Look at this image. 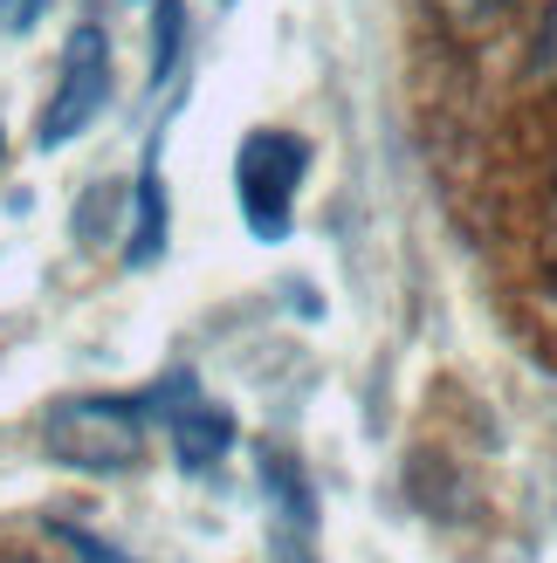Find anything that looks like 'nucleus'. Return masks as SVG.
<instances>
[{
  "mask_svg": "<svg viewBox=\"0 0 557 563\" xmlns=\"http://www.w3.org/2000/svg\"><path fill=\"white\" fill-rule=\"evenodd\" d=\"M145 399H110V391H83V399H55L42 412V446L48 461L76 474H124L145 461Z\"/></svg>",
  "mask_w": 557,
  "mask_h": 563,
  "instance_id": "f257e3e1",
  "label": "nucleus"
},
{
  "mask_svg": "<svg viewBox=\"0 0 557 563\" xmlns=\"http://www.w3.org/2000/svg\"><path fill=\"white\" fill-rule=\"evenodd\" d=\"M310 179V145L283 124H262L241 137L234 152V200H241V228L255 241H290L296 228V192Z\"/></svg>",
  "mask_w": 557,
  "mask_h": 563,
  "instance_id": "f03ea898",
  "label": "nucleus"
},
{
  "mask_svg": "<svg viewBox=\"0 0 557 563\" xmlns=\"http://www.w3.org/2000/svg\"><path fill=\"white\" fill-rule=\"evenodd\" d=\"M103 103H110V42H103L97 21H83V27H69V48H63V69H55L48 110L35 124V145L42 152L76 145V137L103 118Z\"/></svg>",
  "mask_w": 557,
  "mask_h": 563,
  "instance_id": "7ed1b4c3",
  "label": "nucleus"
},
{
  "mask_svg": "<svg viewBox=\"0 0 557 563\" xmlns=\"http://www.w3.org/2000/svg\"><path fill=\"white\" fill-rule=\"evenodd\" d=\"M145 412L165 427L173 461L186 474H207V467H220V461L234 454V412H220L207 391H200V378H193V372H165L145 391Z\"/></svg>",
  "mask_w": 557,
  "mask_h": 563,
  "instance_id": "20e7f679",
  "label": "nucleus"
},
{
  "mask_svg": "<svg viewBox=\"0 0 557 563\" xmlns=\"http://www.w3.org/2000/svg\"><path fill=\"white\" fill-rule=\"evenodd\" d=\"M262 501H269V556L275 563H324L317 556V495L296 454H262Z\"/></svg>",
  "mask_w": 557,
  "mask_h": 563,
  "instance_id": "39448f33",
  "label": "nucleus"
},
{
  "mask_svg": "<svg viewBox=\"0 0 557 563\" xmlns=\"http://www.w3.org/2000/svg\"><path fill=\"white\" fill-rule=\"evenodd\" d=\"M165 247V179H159V145L138 165L131 186V228H124V268H152Z\"/></svg>",
  "mask_w": 557,
  "mask_h": 563,
  "instance_id": "423d86ee",
  "label": "nucleus"
},
{
  "mask_svg": "<svg viewBox=\"0 0 557 563\" xmlns=\"http://www.w3.org/2000/svg\"><path fill=\"white\" fill-rule=\"evenodd\" d=\"M179 48H186V8L179 0H152V82L179 69Z\"/></svg>",
  "mask_w": 557,
  "mask_h": 563,
  "instance_id": "0eeeda50",
  "label": "nucleus"
},
{
  "mask_svg": "<svg viewBox=\"0 0 557 563\" xmlns=\"http://www.w3.org/2000/svg\"><path fill=\"white\" fill-rule=\"evenodd\" d=\"M55 8V0H0V42H21L35 35V21Z\"/></svg>",
  "mask_w": 557,
  "mask_h": 563,
  "instance_id": "6e6552de",
  "label": "nucleus"
},
{
  "mask_svg": "<svg viewBox=\"0 0 557 563\" xmlns=\"http://www.w3.org/2000/svg\"><path fill=\"white\" fill-rule=\"evenodd\" d=\"M544 48H550V69H557V21H550V42Z\"/></svg>",
  "mask_w": 557,
  "mask_h": 563,
  "instance_id": "1a4fd4ad",
  "label": "nucleus"
},
{
  "mask_svg": "<svg viewBox=\"0 0 557 563\" xmlns=\"http://www.w3.org/2000/svg\"><path fill=\"white\" fill-rule=\"evenodd\" d=\"M448 8H489V0H448Z\"/></svg>",
  "mask_w": 557,
  "mask_h": 563,
  "instance_id": "9d476101",
  "label": "nucleus"
},
{
  "mask_svg": "<svg viewBox=\"0 0 557 563\" xmlns=\"http://www.w3.org/2000/svg\"><path fill=\"white\" fill-rule=\"evenodd\" d=\"M138 8H152V0H138Z\"/></svg>",
  "mask_w": 557,
  "mask_h": 563,
  "instance_id": "9b49d317",
  "label": "nucleus"
},
{
  "mask_svg": "<svg viewBox=\"0 0 557 563\" xmlns=\"http://www.w3.org/2000/svg\"><path fill=\"white\" fill-rule=\"evenodd\" d=\"M220 8H228V0H220Z\"/></svg>",
  "mask_w": 557,
  "mask_h": 563,
  "instance_id": "f8f14e48",
  "label": "nucleus"
}]
</instances>
